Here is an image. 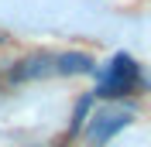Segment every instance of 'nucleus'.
I'll list each match as a JSON object with an SVG mask.
<instances>
[{"label":"nucleus","instance_id":"obj_1","mask_svg":"<svg viewBox=\"0 0 151 147\" xmlns=\"http://www.w3.org/2000/svg\"><path fill=\"white\" fill-rule=\"evenodd\" d=\"M141 86V69H137V62H134L131 55H113L110 69H106V75L100 79V86H96L93 96H100V99H120V96H127V92H134Z\"/></svg>","mask_w":151,"mask_h":147},{"label":"nucleus","instance_id":"obj_4","mask_svg":"<svg viewBox=\"0 0 151 147\" xmlns=\"http://www.w3.org/2000/svg\"><path fill=\"white\" fill-rule=\"evenodd\" d=\"M55 69L58 75H83V72H93V58L83 51H65V55H55Z\"/></svg>","mask_w":151,"mask_h":147},{"label":"nucleus","instance_id":"obj_2","mask_svg":"<svg viewBox=\"0 0 151 147\" xmlns=\"http://www.w3.org/2000/svg\"><path fill=\"white\" fill-rule=\"evenodd\" d=\"M48 75H58V69H55V55L38 51V55L21 58V62L7 72V79H10V82H35V79H48Z\"/></svg>","mask_w":151,"mask_h":147},{"label":"nucleus","instance_id":"obj_3","mask_svg":"<svg viewBox=\"0 0 151 147\" xmlns=\"http://www.w3.org/2000/svg\"><path fill=\"white\" fill-rule=\"evenodd\" d=\"M131 123V113L127 110H106V113H100L96 120H89V130H86V140L93 147H103L110 137H117L124 127Z\"/></svg>","mask_w":151,"mask_h":147}]
</instances>
